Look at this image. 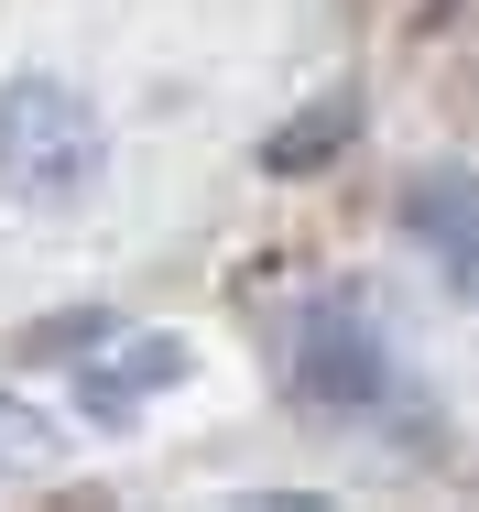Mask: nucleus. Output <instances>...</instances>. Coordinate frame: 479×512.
I'll return each instance as SVG.
<instances>
[{
  "label": "nucleus",
  "instance_id": "nucleus-1",
  "mask_svg": "<svg viewBox=\"0 0 479 512\" xmlns=\"http://www.w3.org/2000/svg\"><path fill=\"white\" fill-rule=\"evenodd\" d=\"M109 164V131L66 77H0V197L11 207H77Z\"/></svg>",
  "mask_w": 479,
  "mask_h": 512
},
{
  "label": "nucleus",
  "instance_id": "nucleus-2",
  "mask_svg": "<svg viewBox=\"0 0 479 512\" xmlns=\"http://www.w3.org/2000/svg\"><path fill=\"white\" fill-rule=\"evenodd\" d=\"M382 382H392V360H382V338H371L360 306H305L294 316V393L305 404L360 414V404H382Z\"/></svg>",
  "mask_w": 479,
  "mask_h": 512
},
{
  "label": "nucleus",
  "instance_id": "nucleus-3",
  "mask_svg": "<svg viewBox=\"0 0 479 512\" xmlns=\"http://www.w3.org/2000/svg\"><path fill=\"white\" fill-rule=\"evenodd\" d=\"M186 371H196V360H186V338H153V327H142V338L98 349L88 371H77V414H88V425H131L153 393H175Z\"/></svg>",
  "mask_w": 479,
  "mask_h": 512
},
{
  "label": "nucleus",
  "instance_id": "nucleus-4",
  "mask_svg": "<svg viewBox=\"0 0 479 512\" xmlns=\"http://www.w3.org/2000/svg\"><path fill=\"white\" fill-rule=\"evenodd\" d=\"M349 131H360V99L338 88V99H316L305 120H284V131L262 142V164H273V175H305V164H327V153H338Z\"/></svg>",
  "mask_w": 479,
  "mask_h": 512
},
{
  "label": "nucleus",
  "instance_id": "nucleus-5",
  "mask_svg": "<svg viewBox=\"0 0 479 512\" xmlns=\"http://www.w3.org/2000/svg\"><path fill=\"white\" fill-rule=\"evenodd\" d=\"M414 218H425V240L447 251V273H469V186H458V175L414 186Z\"/></svg>",
  "mask_w": 479,
  "mask_h": 512
},
{
  "label": "nucleus",
  "instance_id": "nucleus-6",
  "mask_svg": "<svg viewBox=\"0 0 479 512\" xmlns=\"http://www.w3.org/2000/svg\"><path fill=\"white\" fill-rule=\"evenodd\" d=\"M98 338H109V316H98V306H77V316H44V327H33V360H88Z\"/></svg>",
  "mask_w": 479,
  "mask_h": 512
},
{
  "label": "nucleus",
  "instance_id": "nucleus-7",
  "mask_svg": "<svg viewBox=\"0 0 479 512\" xmlns=\"http://www.w3.org/2000/svg\"><path fill=\"white\" fill-rule=\"evenodd\" d=\"M11 469H44V414L33 404H0V480Z\"/></svg>",
  "mask_w": 479,
  "mask_h": 512
}]
</instances>
